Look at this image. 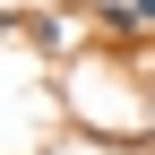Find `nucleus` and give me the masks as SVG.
Returning a JSON list of instances; mask_svg holds the SVG:
<instances>
[{"label": "nucleus", "mask_w": 155, "mask_h": 155, "mask_svg": "<svg viewBox=\"0 0 155 155\" xmlns=\"http://www.w3.org/2000/svg\"><path fill=\"white\" fill-rule=\"evenodd\" d=\"M121 9H129V17H138V26H155V0H121Z\"/></svg>", "instance_id": "f257e3e1"}]
</instances>
